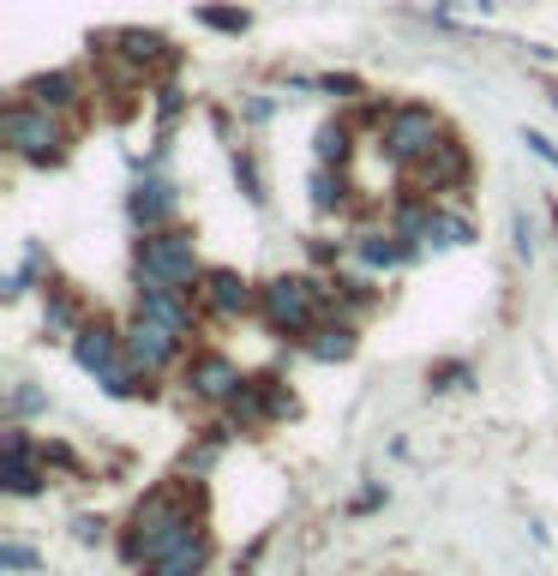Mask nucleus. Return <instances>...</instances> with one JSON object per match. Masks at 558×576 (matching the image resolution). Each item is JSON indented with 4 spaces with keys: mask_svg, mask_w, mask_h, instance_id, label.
<instances>
[{
    "mask_svg": "<svg viewBox=\"0 0 558 576\" xmlns=\"http://www.w3.org/2000/svg\"><path fill=\"white\" fill-rule=\"evenodd\" d=\"M181 348H186L181 331H169V324L151 319V313H132V324H126V361L139 366L144 378L174 366V361H181Z\"/></svg>",
    "mask_w": 558,
    "mask_h": 576,
    "instance_id": "nucleus-7",
    "label": "nucleus"
},
{
    "mask_svg": "<svg viewBox=\"0 0 558 576\" xmlns=\"http://www.w3.org/2000/svg\"><path fill=\"white\" fill-rule=\"evenodd\" d=\"M126 211H132V223H139V234L144 229H169L174 211H181V192H174L169 181H139L132 199H126Z\"/></svg>",
    "mask_w": 558,
    "mask_h": 576,
    "instance_id": "nucleus-13",
    "label": "nucleus"
},
{
    "mask_svg": "<svg viewBox=\"0 0 558 576\" xmlns=\"http://www.w3.org/2000/svg\"><path fill=\"white\" fill-rule=\"evenodd\" d=\"M132 276H156V283H204L199 264V234L193 229H144L139 246H132Z\"/></svg>",
    "mask_w": 558,
    "mask_h": 576,
    "instance_id": "nucleus-3",
    "label": "nucleus"
},
{
    "mask_svg": "<svg viewBox=\"0 0 558 576\" xmlns=\"http://www.w3.org/2000/svg\"><path fill=\"white\" fill-rule=\"evenodd\" d=\"M403 174H408V186H415L420 199H433V192H450V186H463V181H468V151L445 132V139H438L420 162H408Z\"/></svg>",
    "mask_w": 558,
    "mask_h": 576,
    "instance_id": "nucleus-8",
    "label": "nucleus"
},
{
    "mask_svg": "<svg viewBox=\"0 0 558 576\" xmlns=\"http://www.w3.org/2000/svg\"><path fill=\"white\" fill-rule=\"evenodd\" d=\"M7 493H19V498H31L42 493V468H37V445L24 438V426H12L7 433Z\"/></svg>",
    "mask_w": 558,
    "mask_h": 576,
    "instance_id": "nucleus-14",
    "label": "nucleus"
},
{
    "mask_svg": "<svg viewBox=\"0 0 558 576\" xmlns=\"http://www.w3.org/2000/svg\"><path fill=\"white\" fill-rule=\"evenodd\" d=\"M306 354H313V361H348V354H355V324H313V331H306Z\"/></svg>",
    "mask_w": 558,
    "mask_h": 576,
    "instance_id": "nucleus-18",
    "label": "nucleus"
},
{
    "mask_svg": "<svg viewBox=\"0 0 558 576\" xmlns=\"http://www.w3.org/2000/svg\"><path fill=\"white\" fill-rule=\"evenodd\" d=\"M186 384H193V396H204V403H229L246 378H241V366H234L229 354L204 348V354H193V366H186Z\"/></svg>",
    "mask_w": 558,
    "mask_h": 576,
    "instance_id": "nucleus-12",
    "label": "nucleus"
},
{
    "mask_svg": "<svg viewBox=\"0 0 558 576\" xmlns=\"http://www.w3.org/2000/svg\"><path fill=\"white\" fill-rule=\"evenodd\" d=\"M552 229H558V211H552Z\"/></svg>",
    "mask_w": 558,
    "mask_h": 576,
    "instance_id": "nucleus-29",
    "label": "nucleus"
},
{
    "mask_svg": "<svg viewBox=\"0 0 558 576\" xmlns=\"http://www.w3.org/2000/svg\"><path fill=\"white\" fill-rule=\"evenodd\" d=\"M253 301H258V294L246 289L241 271H204V306H211V313L234 319V313H246Z\"/></svg>",
    "mask_w": 558,
    "mask_h": 576,
    "instance_id": "nucleus-15",
    "label": "nucleus"
},
{
    "mask_svg": "<svg viewBox=\"0 0 558 576\" xmlns=\"http://www.w3.org/2000/svg\"><path fill=\"white\" fill-rule=\"evenodd\" d=\"M378 139H385V156L396 169H408V162H420L445 139V121H438L427 102H396V109H385V132Z\"/></svg>",
    "mask_w": 558,
    "mask_h": 576,
    "instance_id": "nucleus-6",
    "label": "nucleus"
},
{
    "mask_svg": "<svg viewBox=\"0 0 558 576\" xmlns=\"http://www.w3.org/2000/svg\"><path fill=\"white\" fill-rule=\"evenodd\" d=\"M199 19L211 24V31H229V37H241L246 24H253V19H246V12H241V7H199Z\"/></svg>",
    "mask_w": 558,
    "mask_h": 576,
    "instance_id": "nucleus-21",
    "label": "nucleus"
},
{
    "mask_svg": "<svg viewBox=\"0 0 558 576\" xmlns=\"http://www.w3.org/2000/svg\"><path fill=\"white\" fill-rule=\"evenodd\" d=\"M283 408H295V396H288L276 378H246L241 391L229 396V415H234V426H264L271 415H283Z\"/></svg>",
    "mask_w": 558,
    "mask_h": 576,
    "instance_id": "nucleus-11",
    "label": "nucleus"
},
{
    "mask_svg": "<svg viewBox=\"0 0 558 576\" xmlns=\"http://www.w3.org/2000/svg\"><path fill=\"white\" fill-rule=\"evenodd\" d=\"M523 144H528L540 162H547V169H558V144H552V139H540V132H523Z\"/></svg>",
    "mask_w": 558,
    "mask_h": 576,
    "instance_id": "nucleus-26",
    "label": "nucleus"
},
{
    "mask_svg": "<svg viewBox=\"0 0 558 576\" xmlns=\"http://www.w3.org/2000/svg\"><path fill=\"white\" fill-rule=\"evenodd\" d=\"M139 313L163 319L169 331H181L186 343H193L199 306H193V289H186V283H156V276H139Z\"/></svg>",
    "mask_w": 558,
    "mask_h": 576,
    "instance_id": "nucleus-9",
    "label": "nucleus"
},
{
    "mask_svg": "<svg viewBox=\"0 0 558 576\" xmlns=\"http://www.w3.org/2000/svg\"><path fill=\"white\" fill-rule=\"evenodd\" d=\"M313 204H318V211H336V204H343V186L331 181V169L313 174Z\"/></svg>",
    "mask_w": 558,
    "mask_h": 576,
    "instance_id": "nucleus-23",
    "label": "nucleus"
},
{
    "mask_svg": "<svg viewBox=\"0 0 558 576\" xmlns=\"http://www.w3.org/2000/svg\"><path fill=\"white\" fill-rule=\"evenodd\" d=\"M204 565H211V535L199 528V535H186L181 546H174V553L156 558V565L144 570V576H204Z\"/></svg>",
    "mask_w": 558,
    "mask_h": 576,
    "instance_id": "nucleus-16",
    "label": "nucleus"
},
{
    "mask_svg": "<svg viewBox=\"0 0 558 576\" xmlns=\"http://www.w3.org/2000/svg\"><path fill=\"white\" fill-rule=\"evenodd\" d=\"M72 361H79L109 396H144L151 391L144 373L126 361V331H114V324H102V319H84L79 331H72Z\"/></svg>",
    "mask_w": 558,
    "mask_h": 576,
    "instance_id": "nucleus-2",
    "label": "nucleus"
},
{
    "mask_svg": "<svg viewBox=\"0 0 558 576\" xmlns=\"http://www.w3.org/2000/svg\"><path fill=\"white\" fill-rule=\"evenodd\" d=\"M325 294L331 289L313 276H271L258 289V313L276 336H306L313 324H325Z\"/></svg>",
    "mask_w": 558,
    "mask_h": 576,
    "instance_id": "nucleus-4",
    "label": "nucleus"
},
{
    "mask_svg": "<svg viewBox=\"0 0 558 576\" xmlns=\"http://www.w3.org/2000/svg\"><path fill=\"white\" fill-rule=\"evenodd\" d=\"M102 49H109L114 61H126L139 79H151V67H181V54H174L169 37H156V31H109Z\"/></svg>",
    "mask_w": 558,
    "mask_h": 576,
    "instance_id": "nucleus-10",
    "label": "nucleus"
},
{
    "mask_svg": "<svg viewBox=\"0 0 558 576\" xmlns=\"http://www.w3.org/2000/svg\"><path fill=\"white\" fill-rule=\"evenodd\" d=\"M204 516H199V493L193 481H174L156 486V493L139 498V511L126 516V535H121V558L132 570H151L163 553H174L186 535H199Z\"/></svg>",
    "mask_w": 558,
    "mask_h": 576,
    "instance_id": "nucleus-1",
    "label": "nucleus"
},
{
    "mask_svg": "<svg viewBox=\"0 0 558 576\" xmlns=\"http://www.w3.org/2000/svg\"><path fill=\"white\" fill-rule=\"evenodd\" d=\"M463 378H468V366H438V373H433L438 391H445V384H463Z\"/></svg>",
    "mask_w": 558,
    "mask_h": 576,
    "instance_id": "nucleus-27",
    "label": "nucleus"
},
{
    "mask_svg": "<svg viewBox=\"0 0 558 576\" xmlns=\"http://www.w3.org/2000/svg\"><path fill=\"white\" fill-rule=\"evenodd\" d=\"M0 565H7V570H37V553L24 540H7V546H0Z\"/></svg>",
    "mask_w": 558,
    "mask_h": 576,
    "instance_id": "nucleus-24",
    "label": "nucleus"
},
{
    "mask_svg": "<svg viewBox=\"0 0 558 576\" xmlns=\"http://www.w3.org/2000/svg\"><path fill=\"white\" fill-rule=\"evenodd\" d=\"M7 144L31 162H61L67 156V127H61V109L49 102H12L7 109Z\"/></svg>",
    "mask_w": 558,
    "mask_h": 576,
    "instance_id": "nucleus-5",
    "label": "nucleus"
},
{
    "mask_svg": "<svg viewBox=\"0 0 558 576\" xmlns=\"http://www.w3.org/2000/svg\"><path fill=\"white\" fill-rule=\"evenodd\" d=\"M355 253H361V264H373V271H396V264L415 259V241H403V234L390 229V234H366Z\"/></svg>",
    "mask_w": 558,
    "mask_h": 576,
    "instance_id": "nucleus-17",
    "label": "nucleus"
},
{
    "mask_svg": "<svg viewBox=\"0 0 558 576\" xmlns=\"http://www.w3.org/2000/svg\"><path fill=\"white\" fill-rule=\"evenodd\" d=\"M517 253L528 259V253H535V234H528V216L517 211Z\"/></svg>",
    "mask_w": 558,
    "mask_h": 576,
    "instance_id": "nucleus-28",
    "label": "nucleus"
},
{
    "mask_svg": "<svg viewBox=\"0 0 558 576\" xmlns=\"http://www.w3.org/2000/svg\"><path fill=\"white\" fill-rule=\"evenodd\" d=\"M37 408H49V396L31 391V384H19V391H12V415H37Z\"/></svg>",
    "mask_w": 558,
    "mask_h": 576,
    "instance_id": "nucleus-25",
    "label": "nucleus"
},
{
    "mask_svg": "<svg viewBox=\"0 0 558 576\" xmlns=\"http://www.w3.org/2000/svg\"><path fill=\"white\" fill-rule=\"evenodd\" d=\"M24 97L49 102V109H72V102H79V79H72V72H42V79L24 84Z\"/></svg>",
    "mask_w": 558,
    "mask_h": 576,
    "instance_id": "nucleus-19",
    "label": "nucleus"
},
{
    "mask_svg": "<svg viewBox=\"0 0 558 576\" xmlns=\"http://www.w3.org/2000/svg\"><path fill=\"white\" fill-rule=\"evenodd\" d=\"M348 156V127L331 121L325 132H318V162H343Z\"/></svg>",
    "mask_w": 558,
    "mask_h": 576,
    "instance_id": "nucleus-22",
    "label": "nucleus"
},
{
    "mask_svg": "<svg viewBox=\"0 0 558 576\" xmlns=\"http://www.w3.org/2000/svg\"><path fill=\"white\" fill-rule=\"evenodd\" d=\"M234 181H241L246 204H264V174H258V162L246 156V151H234Z\"/></svg>",
    "mask_w": 558,
    "mask_h": 576,
    "instance_id": "nucleus-20",
    "label": "nucleus"
}]
</instances>
